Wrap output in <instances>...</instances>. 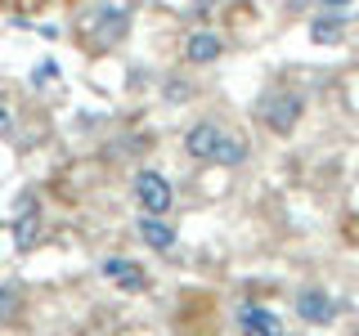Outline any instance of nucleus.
I'll list each match as a JSON object with an SVG mask.
<instances>
[{"label":"nucleus","instance_id":"nucleus-1","mask_svg":"<svg viewBox=\"0 0 359 336\" xmlns=\"http://www.w3.org/2000/svg\"><path fill=\"white\" fill-rule=\"evenodd\" d=\"M184 148H189V157H198V162H224V166H238L247 157V144L233 139V134H224L216 121H198V126L184 134Z\"/></svg>","mask_w":359,"mask_h":336},{"label":"nucleus","instance_id":"nucleus-2","mask_svg":"<svg viewBox=\"0 0 359 336\" xmlns=\"http://www.w3.org/2000/svg\"><path fill=\"white\" fill-rule=\"evenodd\" d=\"M301 94H292V90H278V94H265V104H261V121L274 134H287V130H297V121H301Z\"/></svg>","mask_w":359,"mask_h":336},{"label":"nucleus","instance_id":"nucleus-3","mask_svg":"<svg viewBox=\"0 0 359 336\" xmlns=\"http://www.w3.org/2000/svg\"><path fill=\"white\" fill-rule=\"evenodd\" d=\"M135 202L144 206V216H166L171 211V184L157 171H140L135 175Z\"/></svg>","mask_w":359,"mask_h":336},{"label":"nucleus","instance_id":"nucleus-4","mask_svg":"<svg viewBox=\"0 0 359 336\" xmlns=\"http://www.w3.org/2000/svg\"><path fill=\"white\" fill-rule=\"evenodd\" d=\"M332 314H337V305H332V296L323 287H306V291H297V318H306V323H332Z\"/></svg>","mask_w":359,"mask_h":336},{"label":"nucleus","instance_id":"nucleus-5","mask_svg":"<svg viewBox=\"0 0 359 336\" xmlns=\"http://www.w3.org/2000/svg\"><path fill=\"white\" fill-rule=\"evenodd\" d=\"M130 31V5H104L99 9V18H95V36L104 41V45H112V41H121Z\"/></svg>","mask_w":359,"mask_h":336},{"label":"nucleus","instance_id":"nucleus-6","mask_svg":"<svg viewBox=\"0 0 359 336\" xmlns=\"http://www.w3.org/2000/svg\"><path fill=\"white\" fill-rule=\"evenodd\" d=\"M36 233H41V211H36V197H22L18 202V216H14V246L18 251H32L36 246Z\"/></svg>","mask_w":359,"mask_h":336},{"label":"nucleus","instance_id":"nucleus-7","mask_svg":"<svg viewBox=\"0 0 359 336\" xmlns=\"http://www.w3.org/2000/svg\"><path fill=\"white\" fill-rule=\"evenodd\" d=\"M238 332H243V336H283V323H278L274 309L243 305V309H238Z\"/></svg>","mask_w":359,"mask_h":336},{"label":"nucleus","instance_id":"nucleus-8","mask_svg":"<svg viewBox=\"0 0 359 336\" xmlns=\"http://www.w3.org/2000/svg\"><path fill=\"white\" fill-rule=\"evenodd\" d=\"M104 274H108L121 291H144V287H149V274H144L135 260H104Z\"/></svg>","mask_w":359,"mask_h":336},{"label":"nucleus","instance_id":"nucleus-9","mask_svg":"<svg viewBox=\"0 0 359 336\" xmlns=\"http://www.w3.org/2000/svg\"><path fill=\"white\" fill-rule=\"evenodd\" d=\"M184 54H189V63H216L224 54V41L216 31H194V36L184 41Z\"/></svg>","mask_w":359,"mask_h":336},{"label":"nucleus","instance_id":"nucleus-10","mask_svg":"<svg viewBox=\"0 0 359 336\" xmlns=\"http://www.w3.org/2000/svg\"><path fill=\"white\" fill-rule=\"evenodd\" d=\"M140 238L149 242L153 251H171V246H175V229H171L162 216H144V220H140Z\"/></svg>","mask_w":359,"mask_h":336},{"label":"nucleus","instance_id":"nucleus-11","mask_svg":"<svg viewBox=\"0 0 359 336\" xmlns=\"http://www.w3.org/2000/svg\"><path fill=\"white\" fill-rule=\"evenodd\" d=\"M310 36L319 41V45H337L346 36V27H341V18H314L310 22Z\"/></svg>","mask_w":359,"mask_h":336},{"label":"nucleus","instance_id":"nucleus-12","mask_svg":"<svg viewBox=\"0 0 359 336\" xmlns=\"http://www.w3.org/2000/svg\"><path fill=\"white\" fill-rule=\"evenodd\" d=\"M9 314H14V291L0 287V318H9Z\"/></svg>","mask_w":359,"mask_h":336},{"label":"nucleus","instance_id":"nucleus-13","mask_svg":"<svg viewBox=\"0 0 359 336\" xmlns=\"http://www.w3.org/2000/svg\"><path fill=\"white\" fill-rule=\"evenodd\" d=\"M9 130V108H0V134Z\"/></svg>","mask_w":359,"mask_h":336},{"label":"nucleus","instance_id":"nucleus-14","mask_svg":"<svg viewBox=\"0 0 359 336\" xmlns=\"http://www.w3.org/2000/svg\"><path fill=\"white\" fill-rule=\"evenodd\" d=\"M323 5H328V9H346V5H351V0H323Z\"/></svg>","mask_w":359,"mask_h":336},{"label":"nucleus","instance_id":"nucleus-15","mask_svg":"<svg viewBox=\"0 0 359 336\" xmlns=\"http://www.w3.org/2000/svg\"><path fill=\"white\" fill-rule=\"evenodd\" d=\"M198 5H211V0H198Z\"/></svg>","mask_w":359,"mask_h":336}]
</instances>
